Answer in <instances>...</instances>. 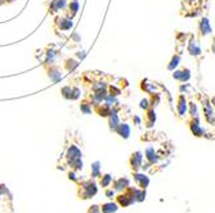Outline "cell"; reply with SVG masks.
<instances>
[{
    "instance_id": "obj_1",
    "label": "cell",
    "mask_w": 215,
    "mask_h": 213,
    "mask_svg": "<svg viewBox=\"0 0 215 213\" xmlns=\"http://www.w3.org/2000/svg\"><path fill=\"white\" fill-rule=\"evenodd\" d=\"M142 158L143 157H142V154L139 152L133 154V157H131V167L134 169H137V168H139L142 166Z\"/></svg>"
},
{
    "instance_id": "obj_2",
    "label": "cell",
    "mask_w": 215,
    "mask_h": 213,
    "mask_svg": "<svg viewBox=\"0 0 215 213\" xmlns=\"http://www.w3.org/2000/svg\"><path fill=\"white\" fill-rule=\"evenodd\" d=\"M135 180H137V182L139 184V186L142 189L147 188V186H148V184H150V178L147 177L146 175H142V173H137L135 175Z\"/></svg>"
},
{
    "instance_id": "obj_3",
    "label": "cell",
    "mask_w": 215,
    "mask_h": 213,
    "mask_svg": "<svg viewBox=\"0 0 215 213\" xmlns=\"http://www.w3.org/2000/svg\"><path fill=\"white\" fill-rule=\"evenodd\" d=\"M174 77L177 80H180V81H187L190 78V71L188 69H183V71H178V72L174 73Z\"/></svg>"
},
{
    "instance_id": "obj_4",
    "label": "cell",
    "mask_w": 215,
    "mask_h": 213,
    "mask_svg": "<svg viewBox=\"0 0 215 213\" xmlns=\"http://www.w3.org/2000/svg\"><path fill=\"white\" fill-rule=\"evenodd\" d=\"M146 155H147V159H148L151 163H156L158 161L157 154H156V152L152 148H148V149L146 150Z\"/></svg>"
},
{
    "instance_id": "obj_5",
    "label": "cell",
    "mask_w": 215,
    "mask_h": 213,
    "mask_svg": "<svg viewBox=\"0 0 215 213\" xmlns=\"http://www.w3.org/2000/svg\"><path fill=\"white\" fill-rule=\"evenodd\" d=\"M117 132L126 139V137H129V135H130V129H129L128 125H119V126H117Z\"/></svg>"
},
{
    "instance_id": "obj_6",
    "label": "cell",
    "mask_w": 215,
    "mask_h": 213,
    "mask_svg": "<svg viewBox=\"0 0 215 213\" xmlns=\"http://www.w3.org/2000/svg\"><path fill=\"white\" fill-rule=\"evenodd\" d=\"M117 210V205L115 203H107L102 207V212L103 213H115Z\"/></svg>"
},
{
    "instance_id": "obj_7",
    "label": "cell",
    "mask_w": 215,
    "mask_h": 213,
    "mask_svg": "<svg viewBox=\"0 0 215 213\" xmlns=\"http://www.w3.org/2000/svg\"><path fill=\"white\" fill-rule=\"evenodd\" d=\"M133 190V196H134V200L135 202H142L144 200V195L146 193L143 190H137V189H131Z\"/></svg>"
},
{
    "instance_id": "obj_8",
    "label": "cell",
    "mask_w": 215,
    "mask_h": 213,
    "mask_svg": "<svg viewBox=\"0 0 215 213\" xmlns=\"http://www.w3.org/2000/svg\"><path fill=\"white\" fill-rule=\"evenodd\" d=\"M126 186H129V180L128 178H120L116 184H115V190H123Z\"/></svg>"
},
{
    "instance_id": "obj_9",
    "label": "cell",
    "mask_w": 215,
    "mask_h": 213,
    "mask_svg": "<svg viewBox=\"0 0 215 213\" xmlns=\"http://www.w3.org/2000/svg\"><path fill=\"white\" fill-rule=\"evenodd\" d=\"M200 28H201V32H202V35H206L210 32V24H209V21L207 19H202L200 23Z\"/></svg>"
},
{
    "instance_id": "obj_10",
    "label": "cell",
    "mask_w": 215,
    "mask_h": 213,
    "mask_svg": "<svg viewBox=\"0 0 215 213\" xmlns=\"http://www.w3.org/2000/svg\"><path fill=\"white\" fill-rule=\"evenodd\" d=\"M97 193V186L94 185V184H88V186H86V198H89V196H93L94 194Z\"/></svg>"
},
{
    "instance_id": "obj_11",
    "label": "cell",
    "mask_w": 215,
    "mask_h": 213,
    "mask_svg": "<svg viewBox=\"0 0 215 213\" xmlns=\"http://www.w3.org/2000/svg\"><path fill=\"white\" fill-rule=\"evenodd\" d=\"M191 127H192V132H193L196 136H201V135H202V130H201V127L198 126V122H197V121L193 122Z\"/></svg>"
},
{
    "instance_id": "obj_12",
    "label": "cell",
    "mask_w": 215,
    "mask_h": 213,
    "mask_svg": "<svg viewBox=\"0 0 215 213\" xmlns=\"http://www.w3.org/2000/svg\"><path fill=\"white\" fill-rule=\"evenodd\" d=\"M188 50H190V53L192 54V55H197V54H200V48L197 46V44L196 42H191L190 44V48H188Z\"/></svg>"
},
{
    "instance_id": "obj_13",
    "label": "cell",
    "mask_w": 215,
    "mask_h": 213,
    "mask_svg": "<svg viewBox=\"0 0 215 213\" xmlns=\"http://www.w3.org/2000/svg\"><path fill=\"white\" fill-rule=\"evenodd\" d=\"M178 109H179V113H180V114H184V112H185V99H184L183 96H180Z\"/></svg>"
},
{
    "instance_id": "obj_14",
    "label": "cell",
    "mask_w": 215,
    "mask_h": 213,
    "mask_svg": "<svg viewBox=\"0 0 215 213\" xmlns=\"http://www.w3.org/2000/svg\"><path fill=\"white\" fill-rule=\"evenodd\" d=\"M111 180H112V178H111V176H110V175H106V176L101 180V185H102V186H104V188H106V186H108V185H110V182H111Z\"/></svg>"
},
{
    "instance_id": "obj_15",
    "label": "cell",
    "mask_w": 215,
    "mask_h": 213,
    "mask_svg": "<svg viewBox=\"0 0 215 213\" xmlns=\"http://www.w3.org/2000/svg\"><path fill=\"white\" fill-rule=\"evenodd\" d=\"M178 62H179V56H175V58H173V61H171V63L169 64V69H173L174 67H177V64H178Z\"/></svg>"
},
{
    "instance_id": "obj_16",
    "label": "cell",
    "mask_w": 215,
    "mask_h": 213,
    "mask_svg": "<svg viewBox=\"0 0 215 213\" xmlns=\"http://www.w3.org/2000/svg\"><path fill=\"white\" fill-rule=\"evenodd\" d=\"M98 168H99L98 163L93 164V175H94V177H97V176H98Z\"/></svg>"
},
{
    "instance_id": "obj_17",
    "label": "cell",
    "mask_w": 215,
    "mask_h": 213,
    "mask_svg": "<svg viewBox=\"0 0 215 213\" xmlns=\"http://www.w3.org/2000/svg\"><path fill=\"white\" fill-rule=\"evenodd\" d=\"M141 107L146 109V108H147V100H142V102H141Z\"/></svg>"
},
{
    "instance_id": "obj_18",
    "label": "cell",
    "mask_w": 215,
    "mask_h": 213,
    "mask_svg": "<svg viewBox=\"0 0 215 213\" xmlns=\"http://www.w3.org/2000/svg\"><path fill=\"white\" fill-rule=\"evenodd\" d=\"M113 194H115L113 191H107V195H108V198H112V196H113Z\"/></svg>"
},
{
    "instance_id": "obj_19",
    "label": "cell",
    "mask_w": 215,
    "mask_h": 213,
    "mask_svg": "<svg viewBox=\"0 0 215 213\" xmlns=\"http://www.w3.org/2000/svg\"><path fill=\"white\" fill-rule=\"evenodd\" d=\"M214 51H215V41H214Z\"/></svg>"
}]
</instances>
